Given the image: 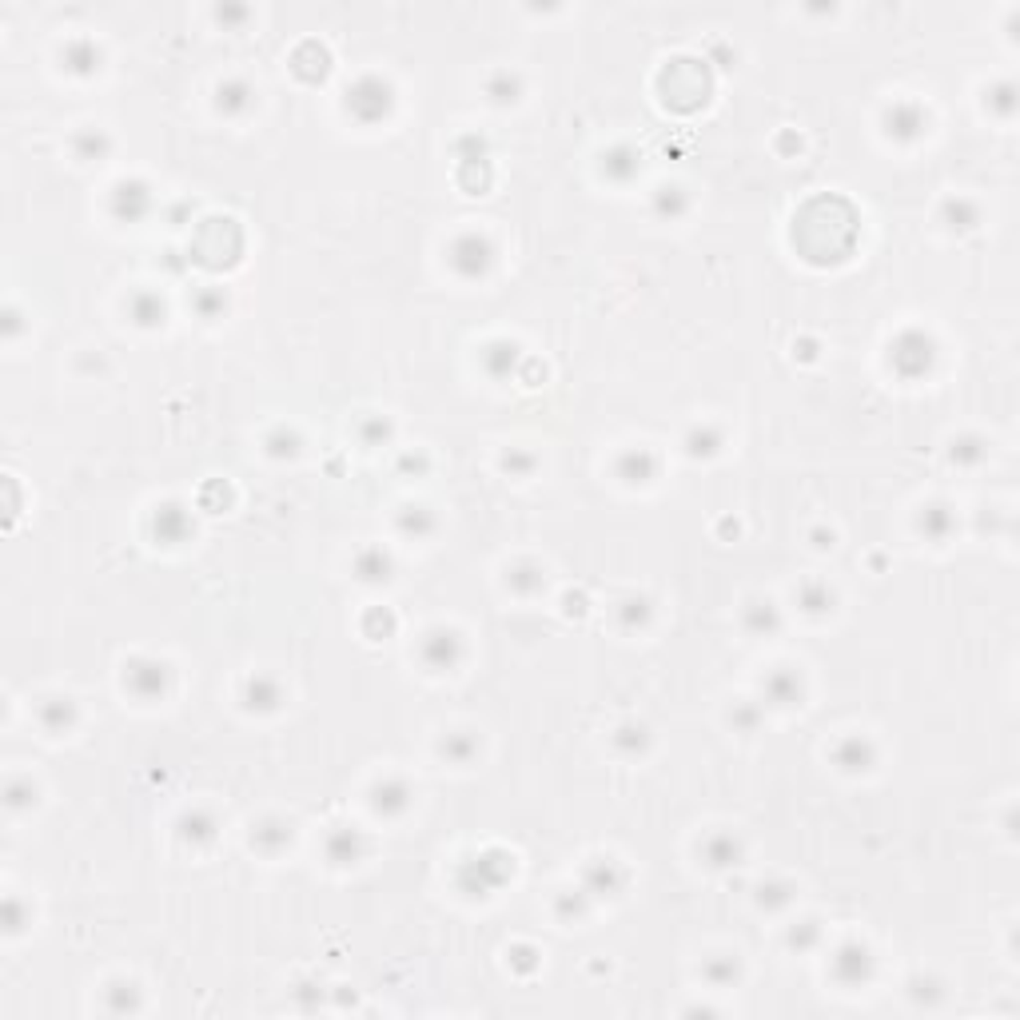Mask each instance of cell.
Returning <instances> with one entry per match:
<instances>
[{"label":"cell","mask_w":1020,"mask_h":1020,"mask_svg":"<svg viewBox=\"0 0 1020 1020\" xmlns=\"http://www.w3.org/2000/svg\"><path fill=\"white\" fill-rule=\"evenodd\" d=\"M491 259H494V256H491V243L478 240V236H463V240L455 243V248H450V264H455L463 275H471V279L483 275L486 267H491Z\"/></svg>","instance_id":"6da1fadb"},{"label":"cell","mask_w":1020,"mask_h":1020,"mask_svg":"<svg viewBox=\"0 0 1020 1020\" xmlns=\"http://www.w3.org/2000/svg\"><path fill=\"white\" fill-rule=\"evenodd\" d=\"M427 649H439L442 654V670H450L455 666V658H458V638L455 634H431V642H427Z\"/></svg>","instance_id":"7a4b0ae2"}]
</instances>
